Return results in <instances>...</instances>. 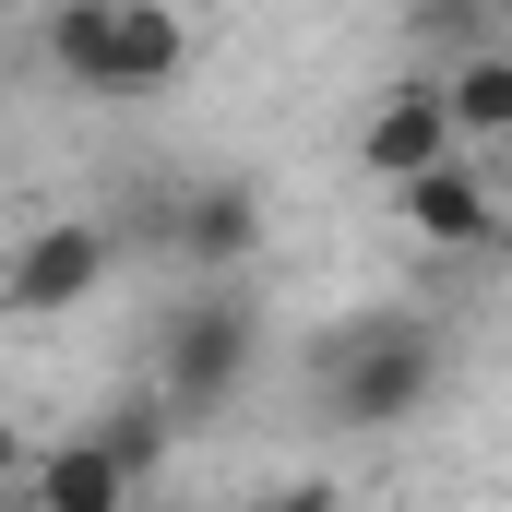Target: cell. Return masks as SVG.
I'll return each instance as SVG.
<instances>
[{"label": "cell", "mask_w": 512, "mask_h": 512, "mask_svg": "<svg viewBox=\"0 0 512 512\" xmlns=\"http://www.w3.org/2000/svg\"><path fill=\"white\" fill-rule=\"evenodd\" d=\"M441 382H453V346H441L429 310H346V322L310 346V405H322V429H358V441L429 417Z\"/></svg>", "instance_id": "1"}, {"label": "cell", "mask_w": 512, "mask_h": 512, "mask_svg": "<svg viewBox=\"0 0 512 512\" xmlns=\"http://www.w3.org/2000/svg\"><path fill=\"white\" fill-rule=\"evenodd\" d=\"M36 60L72 84V96H108L143 108L191 72V12L179 0H48L36 12Z\"/></svg>", "instance_id": "2"}, {"label": "cell", "mask_w": 512, "mask_h": 512, "mask_svg": "<svg viewBox=\"0 0 512 512\" xmlns=\"http://www.w3.org/2000/svg\"><path fill=\"white\" fill-rule=\"evenodd\" d=\"M251 370H262V310L239 286H191V298L155 322V370H143V382L203 429V417H227V405L251 393Z\"/></svg>", "instance_id": "3"}, {"label": "cell", "mask_w": 512, "mask_h": 512, "mask_svg": "<svg viewBox=\"0 0 512 512\" xmlns=\"http://www.w3.org/2000/svg\"><path fill=\"white\" fill-rule=\"evenodd\" d=\"M262 179H239V167H215V179H179L167 203H155V239H167V262L191 274V286H227V274H251L262 262Z\"/></svg>", "instance_id": "4"}, {"label": "cell", "mask_w": 512, "mask_h": 512, "mask_svg": "<svg viewBox=\"0 0 512 512\" xmlns=\"http://www.w3.org/2000/svg\"><path fill=\"white\" fill-rule=\"evenodd\" d=\"M108 262H120V227H108V215L24 227V239H12V274H0V310H12V322H60V310H84V298L108 286Z\"/></svg>", "instance_id": "5"}, {"label": "cell", "mask_w": 512, "mask_h": 512, "mask_svg": "<svg viewBox=\"0 0 512 512\" xmlns=\"http://www.w3.org/2000/svg\"><path fill=\"white\" fill-rule=\"evenodd\" d=\"M453 155H477L465 143V120H453V96L417 72V84H393L382 108L358 120V167L382 179V191H405V179H429V167H453Z\"/></svg>", "instance_id": "6"}, {"label": "cell", "mask_w": 512, "mask_h": 512, "mask_svg": "<svg viewBox=\"0 0 512 512\" xmlns=\"http://www.w3.org/2000/svg\"><path fill=\"white\" fill-rule=\"evenodd\" d=\"M393 215H405L429 251H501V239H512V227H501V191L477 179V155H453V167L405 179V191H393Z\"/></svg>", "instance_id": "7"}, {"label": "cell", "mask_w": 512, "mask_h": 512, "mask_svg": "<svg viewBox=\"0 0 512 512\" xmlns=\"http://www.w3.org/2000/svg\"><path fill=\"white\" fill-rule=\"evenodd\" d=\"M131 501H143V477H131L96 429H72V441L24 453V512H131Z\"/></svg>", "instance_id": "8"}, {"label": "cell", "mask_w": 512, "mask_h": 512, "mask_svg": "<svg viewBox=\"0 0 512 512\" xmlns=\"http://www.w3.org/2000/svg\"><path fill=\"white\" fill-rule=\"evenodd\" d=\"M179 429H191V417H179V405H167L155 382H131V393H108V405H96V441L120 453V465L143 477V489L167 477V453H179Z\"/></svg>", "instance_id": "9"}, {"label": "cell", "mask_w": 512, "mask_h": 512, "mask_svg": "<svg viewBox=\"0 0 512 512\" xmlns=\"http://www.w3.org/2000/svg\"><path fill=\"white\" fill-rule=\"evenodd\" d=\"M429 84L453 96L465 143H512V36H501V48H477V60H453V72H429Z\"/></svg>", "instance_id": "10"}, {"label": "cell", "mask_w": 512, "mask_h": 512, "mask_svg": "<svg viewBox=\"0 0 512 512\" xmlns=\"http://www.w3.org/2000/svg\"><path fill=\"white\" fill-rule=\"evenodd\" d=\"M405 48H417L429 72H453V60H477V48H501V12H489V0H405Z\"/></svg>", "instance_id": "11"}, {"label": "cell", "mask_w": 512, "mask_h": 512, "mask_svg": "<svg viewBox=\"0 0 512 512\" xmlns=\"http://www.w3.org/2000/svg\"><path fill=\"white\" fill-rule=\"evenodd\" d=\"M239 512H346V501H334V477H286V489H262Z\"/></svg>", "instance_id": "12"}, {"label": "cell", "mask_w": 512, "mask_h": 512, "mask_svg": "<svg viewBox=\"0 0 512 512\" xmlns=\"http://www.w3.org/2000/svg\"><path fill=\"white\" fill-rule=\"evenodd\" d=\"M489 12H501V36H512V0H489Z\"/></svg>", "instance_id": "13"}, {"label": "cell", "mask_w": 512, "mask_h": 512, "mask_svg": "<svg viewBox=\"0 0 512 512\" xmlns=\"http://www.w3.org/2000/svg\"><path fill=\"white\" fill-rule=\"evenodd\" d=\"M36 12H48V0H36Z\"/></svg>", "instance_id": "14"}, {"label": "cell", "mask_w": 512, "mask_h": 512, "mask_svg": "<svg viewBox=\"0 0 512 512\" xmlns=\"http://www.w3.org/2000/svg\"><path fill=\"white\" fill-rule=\"evenodd\" d=\"M501 155H512V143H501Z\"/></svg>", "instance_id": "15"}]
</instances>
